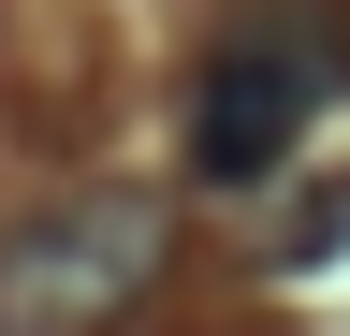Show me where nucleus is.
I'll return each instance as SVG.
<instances>
[{"label":"nucleus","instance_id":"obj_1","mask_svg":"<svg viewBox=\"0 0 350 336\" xmlns=\"http://www.w3.org/2000/svg\"><path fill=\"white\" fill-rule=\"evenodd\" d=\"M336 88H350V15L336 0H234L219 44H204V88H190V176L204 190L278 176Z\"/></svg>","mask_w":350,"mask_h":336},{"label":"nucleus","instance_id":"obj_2","mask_svg":"<svg viewBox=\"0 0 350 336\" xmlns=\"http://www.w3.org/2000/svg\"><path fill=\"white\" fill-rule=\"evenodd\" d=\"M161 248H175V205L117 190V176L0 220V336H103V322H131Z\"/></svg>","mask_w":350,"mask_h":336},{"label":"nucleus","instance_id":"obj_3","mask_svg":"<svg viewBox=\"0 0 350 336\" xmlns=\"http://www.w3.org/2000/svg\"><path fill=\"white\" fill-rule=\"evenodd\" d=\"M350 248V176L321 190V205H292V234H278V263H336Z\"/></svg>","mask_w":350,"mask_h":336}]
</instances>
